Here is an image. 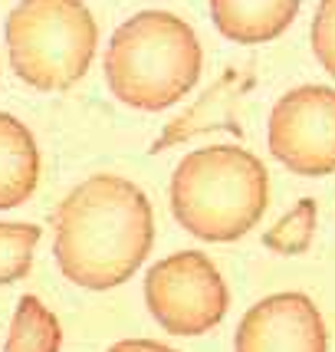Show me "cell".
<instances>
[{
  "instance_id": "cell-9",
  "label": "cell",
  "mask_w": 335,
  "mask_h": 352,
  "mask_svg": "<svg viewBox=\"0 0 335 352\" xmlns=\"http://www.w3.org/2000/svg\"><path fill=\"white\" fill-rule=\"evenodd\" d=\"M40 184V148L30 129L0 112V211H10L30 198Z\"/></svg>"
},
{
  "instance_id": "cell-3",
  "label": "cell",
  "mask_w": 335,
  "mask_h": 352,
  "mask_svg": "<svg viewBox=\"0 0 335 352\" xmlns=\"http://www.w3.org/2000/svg\"><path fill=\"white\" fill-rule=\"evenodd\" d=\"M204 50L198 33L168 10H141L112 33L106 82L112 96L141 112H165L198 86Z\"/></svg>"
},
{
  "instance_id": "cell-7",
  "label": "cell",
  "mask_w": 335,
  "mask_h": 352,
  "mask_svg": "<svg viewBox=\"0 0 335 352\" xmlns=\"http://www.w3.org/2000/svg\"><path fill=\"white\" fill-rule=\"evenodd\" d=\"M237 352H329L319 307L305 293H273L244 313Z\"/></svg>"
},
{
  "instance_id": "cell-1",
  "label": "cell",
  "mask_w": 335,
  "mask_h": 352,
  "mask_svg": "<svg viewBox=\"0 0 335 352\" xmlns=\"http://www.w3.org/2000/svg\"><path fill=\"white\" fill-rule=\"evenodd\" d=\"M154 217L148 195L122 175H92L53 214L60 274L82 290H112L138 274L152 254Z\"/></svg>"
},
{
  "instance_id": "cell-10",
  "label": "cell",
  "mask_w": 335,
  "mask_h": 352,
  "mask_svg": "<svg viewBox=\"0 0 335 352\" xmlns=\"http://www.w3.org/2000/svg\"><path fill=\"white\" fill-rule=\"evenodd\" d=\"M240 79V73H233L230 69L227 76L220 79V82H213V89L200 99L198 109H191V112H184L178 122H171L161 132V138L154 142L152 152H161V148H171V145H178V142H187V135H198V132H213V129H233V132H240L237 125L230 122V112H233V82Z\"/></svg>"
},
{
  "instance_id": "cell-2",
  "label": "cell",
  "mask_w": 335,
  "mask_h": 352,
  "mask_svg": "<svg viewBox=\"0 0 335 352\" xmlns=\"http://www.w3.org/2000/svg\"><path fill=\"white\" fill-rule=\"evenodd\" d=\"M270 204V175L240 145H207L184 155L171 175V211L191 237L233 244L257 228Z\"/></svg>"
},
{
  "instance_id": "cell-5",
  "label": "cell",
  "mask_w": 335,
  "mask_h": 352,
  "mask_svg": "<svg viewBox=\"0 0 335 352\" xmlns=\"http://www.w3.org/2000/svg\"><path fill=\"white\" fill-rule=\"evenodd\" d=\"M145 303L171 336H204L227 316L230 293L207 254L181 250L145 274Z\"/></svg>"
},
{
  "instance_id": "cell-14",
  "label": "cell",
  "mask_w": 335,
  "mask_h": 352,
  "mask_svg": "<svg viewBox=\"0 0 335 352\" xmlns=\"http://www.w3.org/2000/svg\"><path fill=\"white\" fill-rule=\"evenodd\" d=\"M312 53L335 79V0H319L312 16Z\"/></svg>"
},
{
  "instance_id": "cell-6",
  "label": "cell",
  "mask_w": 335,
  "mask_h": 352,
  "mask_svg": "<svg viewBox=\"0 0 335 352\" xmlns=\"http://www.w3.org/2000/svg\"><path fill=\"white\" fill-rule=\"evenodd\" d=\"M270 155L283 168L305 178H322L335 171V89L329 86H296L270 112L266 122Z\"/></svg>"
},
{
  "instance_id": "cell-8",
  "label": "cell",
  "mask_w": 335,
  "mask_h": 352,
  "mask_svg": "<svg viewBox=\"0 0 335 352\" xmlns=\"http://www.w3.org/2000/svg\"><path fill=\"white\" fill-rule=\"evenodd\" d=\"M303 0H211V20L230 43H270L292 27Z\"/></svg>"
},
{
  "instance_id": "cell-4",
  "label": "cell",
  "mask_w": 335,
  "mask_h": 352,
  "mask_svg": "<svg viewBox=\"0 0 335 352\" xmlns=\"http://www.w3.org/2000/svg\"><path fill=\"white\" fill-rule=\"evenodd\" d=\"M99 23L82 0H20L7 16L14 73L40 92H62L89 73Z\"/></svg>"
},
{
  "instance_id": "cell-12",
  "label": "cell",
  "mask_w": 335,
  "mask_h": 352,
  "mask_svg": "<svg viewBox=\"0 0 335 352\" xmlns=\"http://www.w3.org/2000/svg\"><path fill=\"white\" fill-rule=\"evenodd\" d=\"M316 221H319L316 201L312 198L296 201V208H290L273 228L263 234V244L270 247L273 254H286V257L305 254L309 244H312V237H316Z\"/></svg>"
},
{
  "instance_id": "cell-11",
  "label": "cell",
  "mask_w": 335,
  "mask_h": 352,
  "mask_svg": "<svg viewBox=\"0 0 335 352\" xmlns=\"http://www.w3.org/2000/svg\"><path fill=\"white\" fill-rule=\"evenodd\" d=\"M62 326L36 296H20L3 352H60Z\"/></svg>"
},
{
  "instance_id": "cell-13",
  "label": "cell",
  "mask_w": 335,
  "mask_h": 352,
  "mask_svg": "<svg viewBox=\"0 0 335 352\" xmlns=\"http://www.w3.org/2000/svg\"><path fill=\"white\" fill-rule=\"evenodd\" d=\"M43 230L36 224H7L0 221V287L16 283L30 274L33 250L40 244Z\"/></svg>"
},
{
  "instance_id": "cell-15",
  "label": "cell",
  "mask_w": 335,
  "mask_h": 352,
  "mask_svg": "<svg viewBox=\"0 0 335 352\" xmlns=\"http://www.w3.org/2000/svg\"><path fill=\"white\" fill-rule=\"evenodd\" d=\"M108 352H178V349H171L165 342H154V339H122Z\"/></svg>"
}]
</instances>
